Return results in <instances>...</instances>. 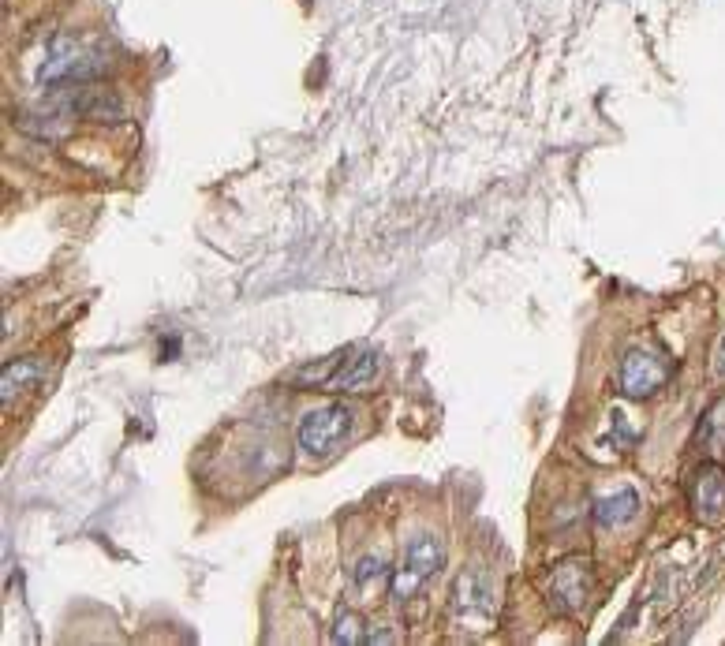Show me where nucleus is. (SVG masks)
Masks as SVG:
<instances>
[{
  "instance_id": "nucleus-1",
  "label": "nucleus",
  "mask_w": 725,
  "mask_h": 646,
  "mask_svg": "<svg viewBox=\"0 0 725 646\" xmlns=\"http://www.w3.org/2000/svg\"><path fill=\"white\" fill-rule=\"evenodd\" d=\"M109 71V60L94 53L86 42L79 38H68V34H60L57 42L49 45V57L42 60V68H38V83L42 86H83V83H94L98 75Z\"/></svg>"
},
{
  "instance_id": "nucleus-2",
  "label": "nucleus",
  "mask_w": 725,
  "mask_h": 646,
  "mask_svg": "<svg viewBox=\"0 0 725 646\" xmlns=\"http://www.w3.org/2000/svg\"><path fill=\"white\" fill-rule=\"evenodd\" d=\"M445 568V546H441L434 534H415L408 549H404V561L389 576V602H412L419 590L427 587L430 579Z\"/></svg>"
},
{
  "instance_id": "nucleus-3",
  "label": "nucleus",
  "mask_w": 725,
  "mask_h": 646,
  "mask_svg": "<svg viewBox=\"0 0 725 646\" xmlns=\"http://www.w3.org/2000/svg\"><path fill=\"white\" fill-rule=\"evenodd\" d=\"M498 617V590L483 568H464L453 583V620L471 632H490Z\"/></svg>"
},
{
  "instance_id": "nucleus-4",
  "label": "nucleus",
  "mask_w": 725,
  "mask_h": 646,
  "mask_svg": "<svg viewBox=\"0 0 725 646\" xmlns=\"http://www.w3.org/2000/svg\"><path fill=\"white\" fill-rule=\"evenodd\" d=\"M352 422H356V415L341 400L322 404V408H311L299 419V430H296L299 449L307 452V456H329L344 437L352 434Z\"/></svg>"
},
{
  "instance_id": "nucleus-5",
  "label": "nucleus",
  "mask_w": 725,
  "mask_h": 646,
  "mask_svg": "<svg viewBox=\"0 0 725 646\" xmlns=\"http://www.w3.org/2000/svg\"><path fill=\"white\" fill-rule=\"evenodd\" d=\"M591 590H595V572H591V561L587 557H569L561 561L550 572V583H546V594H550V605L557 613H583L587 602H591Z\"/></svg>"
},
{
  "instance_id": "nucleus-6",
  "label": "nucleus",
  "mask_w": 725,
  "mask_h": 646,
  "mask_svg": "<svg viewBox=\"0 0 725 646\" xmlns=\"http://www.w3.org/2000/svg\"><path fill=\"white\" fill-rule=\"evenodd\" d=\"M669 378V363L658 352H647V348H628L625 359H621V370H617V385L628 400H647L654 396Z\"/></svg>"
},
{
  "instance_id": "nucleus-7",
  "label": "nucleus",
  "mask_w": 725,
  "mask_h": 646,
  "mask_svg": "<svg viewBox=\"0 0 725 646\" xmlns=\"http://www.w3.org/2000/svg\"><path fill=\"white\" fill-rule=\"evenodd\" d=\"M53 94H57L68 109H72V116H83V120H94V124H124V116H128V109H124V101L116 98L113 90H105V86H53Z\"/></svg>"
},
{
  "instance_id": "nucleus-8",
  "label": "nucleus",
  "mask_w": 725,
  "mask_h": 646,
  "mask_svg": "<svg viewBox=\"0 0 725 646\" xmlns=\"http://www.w3.org/2000/svg\"><path fill=\"white\" fill-rule=\"evenodd\" d=\"M688 505L696 512L699 523H714L725 520V467L722 464H699L692 471V482H688Z\"/></svg>"
},
{
  "instance_id": "nucleus-9",
  "label": "nucleus",
  "mask_w": 725,
  "mask_h": 646,
  "mask_svg": "<svg viewBox=\"0 0 725 646\" xmlns=\"http://www.w3.org/2000/svg\"><path fill=\"white\" fill-rule=\"evenodd\" d=\"M378 370H382V359L374 348H359V344L344 348L341 355H333V374H329L326 389L329 393H359V389L374 385Z\"/></svg>"
},
{
  "instance_id": "nucleus-10",
  "label": "nucleus",
  "mask_w": 725,
  "mask_h": 646,
  "mask_svg": "<svg viewBox=\"0 0 725 646\" xmlns=\"http://www.w3.org/2000/svg\"><path fill=\"white\" fill-rule=\"evenodd\" d=\"M591 516L602 531H617V527H625L640 516V493L636 490H617L610 497H598L595 508H591Z\"/></svg>"
},
{
  "instance_id": "nucleus-11",
  "label": "nucleus",
  "mask_w": 725,
  "mask_h": 646,
  "mask_svg": "<svg viewBox=\"0 0 725 646\" xmlns=\"http://www.w3.org/2000/svg\"><path fill=\"white\" fill-rule=\"evenodd\" d=\"M42 378H45L42 359H15V363L4 366V374H0V400H4V408L15 404L19 396H27L30 389H38Z\"/></svg>"
},
{
  "instance_id": "nucleus-12",
  "label": "nucleus",
  "mask_w": 725,
  "mask_h": 646,
  "mask_svg": "<svg viewBox=\"0 0 725 646\" xmlns=\"http://www.w3.org/2000/svg\"><path fill=\"white\" fill-rule=\"evenodd\" d=\"M389 576H393L389 561L378 557V553H367V557L352 568V587H356V594H363V598H374L382 587H389Z\"/></svg>"
},
{
  "instance_id": "nucleus-13",
  "label": "nucleus",
  "mask_w": 725,
  "mask_h": 646,
  "mask_svg": "<svg viewBox=\"0 0 725 646\" xmlns=\"http://www.w3.org/2000/svg\"><path fill=\"white\" fill-rule=\"evenodd\" d=\"M696 445L703 452H722L725 449V400H718L714 408L703 411L696 430Z\"/></svg>"
},
{
  "instance_id": "nucleus-14",
  "label": "nucleus",
  "mask_w": 725,
  "mask_h": 646,
  "mask_svg": "<svg viewBox=\"0 0 725 646\" xmlns=\"http://www.w3.org/2000/svg\"><path fill=\"white\" fill-rule=\"evenodd\" d=\"M329 643H341V646H359L367 643V624L359 613L352 609H341L337 617H333V632H329Z\"/></svg>"
},
{
  "instance_id": "nucleus-15",
  "label": "nucleus",
  "mask_w": 725,
  "mask_h": 646,
  "mask_svg": "<svg viewBox=\"0 0 725 646\" xmlns=\"http://www.w3.org/2000/svg\"><path fill=\"white\" fill-rule=\"evenodd\" d=\"M397 632L389 628V624H378V632H367V643H393Z\"/></svg>"
},
{
  "instance_id": "nucleus-16",
  "label": "nucleus",
  "mask_w": 725,
  "mask_h": 646,
  "mask_svg": "<svg viewBox=\"0 0 725 646\" xmlns=\"http://www.w3.org/2000/svg\"><path fill=\"white\" fill-rule=\"evenodd\" d=\"M714 374H718V378L725 374V340L718 344V355H714Z\"/></svg>"
}]
</instances>
